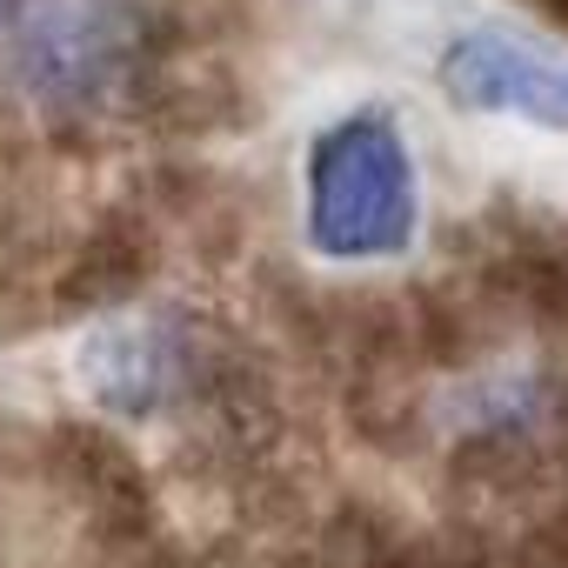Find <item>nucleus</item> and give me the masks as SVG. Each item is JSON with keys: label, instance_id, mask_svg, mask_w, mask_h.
<instances>
[{"label": "nucleus", "instance_id": "nucleus-1", "mask_svg": "<svg viewBox=\"0 0 568 568\" xmlns=\"http://www.w3.org/2000/svg\"><path fill=\"white\" fill-rule=\"evenodd\" d=\"M302 241L335 267H382L422 241V168L388 101H355L308 134Z\"/></svg>", "mask_w": 568, "mask_h": 568}, {"label": "nucleus", "instance_id": "nucleus-5", "mask_svg": "<svg viewBox=\"0 0 568 568\" xmlns=\"http://www.w3.org/2000/svg\"><path fill=\"white\" fill-rule=\"evenodd\" d=\"M21 14V0H0V21H14Z\"/></svg>", "mask_w": 568, "mask_h": 568}, {"label": "nucleus", "instance_id": "nucleus-3", "mask_svg": "<svg viewBox=\"0 0 568 568\" xmlns=\"http://www.w3.org/2000/svg\"><path fill=\"white\" fill-rule=\"evenodd\" d=\"M435 88L462 114L568 134V61L515 28H462L435 54Z\"/></svg>", "mask_w": 568, "mask_h": 568}, {"label": "nucleus", "instance_id": "nucleus-4", "mask_svg": "<svg viewBox=\"0 0 568 568\" xmlns=\"http://www.w3.org/2000/svg\"><path fill=\"white\" fill-rule=\"evenodd\" d=\"M81 382L121 415H161L207 382V348L174 322H114L88 342Z\"/></svg>", "mask_w": 568, "mask_h": 568}, {"label": "nucleus", "instance_id": "nucleus-2", "mask_svg": "<svg viewBox=\"0 0 568 568\" xmlns=\"http://www.w3.org/2000/svg\"><path fill=\"white\" fill-rule=\"evenodd\" d=\"M148 68V34L128 0H48L21 28V81L41 108L94 114Z\"/></svg>", "mask_w": 568, "mask_h": 568}]
</instances>
